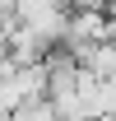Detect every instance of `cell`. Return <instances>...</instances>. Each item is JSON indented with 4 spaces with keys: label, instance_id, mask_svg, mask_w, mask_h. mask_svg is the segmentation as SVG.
<instances>
[{
    "label": "cell",
    "instance_id": "6da1fadb",
    "mask_svg": "<svg viewBox=\"0 0 116 121\" xmlns=\"http://www.w3.org/2000/svg\"><path fill=\"white\" fill-rule=\"evenodd\" d=\"M93 42H107V14L102 9H70L60 51H79V47H93Z\"/></svg>",
    "mask_w": 116,
    "mask_h": 121
},
{
    "label": "cell",
    "instance_id": "7a4b0ae2",
    "mask_svg": "<svg viewBox=\"0 0 116 121\" xmlns=\"http://www.w3.org/2000/svg\"><path fill=\"white\" fill-rule=\"evenodd\" d=\"M9 9H14V0H0V14H9Z\"/></svg>",
    "mask_w": 116,
    "mask_h": 121
}]
</instances>
